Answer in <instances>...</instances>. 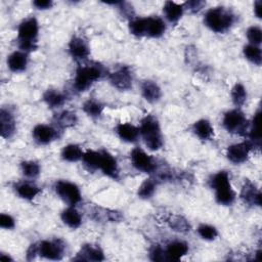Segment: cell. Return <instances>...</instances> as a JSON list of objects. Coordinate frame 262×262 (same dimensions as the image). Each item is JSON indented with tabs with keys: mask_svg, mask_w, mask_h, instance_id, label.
<instances>
[{
	"mask_svg": "<svg viewBox=\"0 0 262 262\" xmlns=\"http://www.w3.org/2000/svg\"><path fill=\"white\" fill-rule=\"evenodd\" d=\"M130 159L132 166L138 171L144 173H151L156 169V162L154 161V159L140 147H135L132 149Z\"/></svg>",
	"mask_w": 262,
	"mask_h": 262,
	"instance_id": "cell-7",
	"label": "cell"
},
{
	"mask_svg": "<svg viewBox=\"0 0 262 262\" xmlns=\"http://www.w3.org/2000/svg\"><path fill=\"white\" fill-rule=\"evenodd\" d=\"M210 183H211V187L215 191L231 187L230 181H229V175L226 171H219L216 174H214L210 180Z\"/></svg>",
	"mask_w": 262,
	"mask_h": 262,
	"instance_id": "cell-26",
	"label": "cell"
},
{
	"mask_svg": "<svg viewBox=\"0 0 262 262\" xmlns=\"http://www.w3.org/2000/svg\"><path fill=\"white\" fill-rule=\"evenodd\" d=\"M234 199H235V192L231 187L215 191V200L220 205L229 206L234 202Z\"/></svg>",
	"mask_w": 262,
	"mask_h": 262,
	"instance_id": "cell-32",
	"label": "cell"
},
{
	"mask_svg": "<svg viewBox=\"0 0 262 262\" xmlns=\"http://www.w3.org/2000/svg\"><path fill=\"white\" fill-rule=\"evenodd\" d=\"M36 254H39V246H37L36 244H33L30 246V248L27 251V259L28 260L34 259Z\"/></svg>",
	"mask_w": 262,
	"mask_h": 262,
	"instance_id": "cell-46",
	"label": "cell"
},
{
	"mask_svg": "<svg viewBox=\"0 0 262 262\" xmlns=\"http://www.w3.org/2000/svg\"><path fill=\"white\" fill-rule=\"evenodd\" d=\"M253 146L249 141L232 144L227 148V159L233 164H242L248 160L249 154Z\"/></svg>",
	"mask_w": 262,
	"mask_h": 262,
	"instance_id": "cell-9",
	"label": "cell"
},
{
	"mask_svg": "<svg viewBox=\"0 0 262 262\" xmlns=\"http://www.w3.org/2000/svg\"><path fill=\"white\" fill-rule=\"evenodd\" d=\"M23 174L28 178H35L40 173V166L33 161H24L20 164Z\"/></svg>",
	"mask_w": 262,
	"mask_h": 262,
	"instance_id": "cell-37",
	"label": "cell"
},
{
	"mask_svg": "<svg viewBox=\"0 0 262 262\" xmlns=\"http://www.w3.org/2000/svg\"><path fill=\"white\" fill-rule=\"evenodd\" d=\"M69 51L75 59L79 60L87 58L90 53V49L87 42L78 36H75L71 39L69 43Z\"/></svg>",
	"mask_w": 262,
	"mask_h": 262,
	"instance_id": "cell-13",
	"label": "cell"
},
{
	"mask_svg": "<svg viewBox=\"0 0 262 262\" xmlns=\"http://www.w3.org/2000/svg\"><path fill=\"white\" fill-rule=\"evenodd\" d=\"M222 124L228 132L235 134H244L248 128L247 118L238 108L226 112L224 114Z\"/></svg>",
	"mask_w": 262,
	"mask_h": 262,
	"instance_id": "cell-5",
	"label": "cell"
},
{
	"mask_svg": "<svg viewBox=\"0 0 262 262\" xmlns=\"http://www.w3.org/2000/svg\"><path fill=\"white\" fill-rule=\"evenodd\" d=\"M184 4L186 5L187 9L190 10L191 12H198V11H200L203 8V6L205 5V2L204 1H195L194 0V1H188V2H186Z\"/></svg>",
	"mask_w": 262,
	"mask_h": 262,
	"instance_id": "cell-44",
	"label": "cell"
},
{
	"mask_svg": "<svg viewBox=\"0 0 262 262\" xmlns=\"http://www.w3.org/2000/svg\"><path fill=\"white\" fill-rule=\"evenodd\" d=\"M108 79L111 84L120 90H127L132 86V76L127 67H122L110 74Z\"/></svg>",
	"mask_w": 262,
	"mask_h": 262,
	"instance_id": "cell-10",
	"label": "cell"
},
{
	"mask_svg": "<svg viewBox=\"0 0 262 262\" xmlns=\"http://www.w3.org/2000/svg\"><path fill=\"white\" fill-rule=\"evenodd\" d=\"M15 225V222H14V219L9 215V214H5V213H2L0 215V226L2 228H5V229H11L13 228Z\"/></svg>",
	"mask_w": 262,
	"mask_h": 262,
	"instance_id": "cell-43",
	"label": "cell"
},
{
	"mask_svg": "<svg viewBox=\"0 0 262 262\" xmlns=\"http://www.w3.org/2000/svg\"><path fill=\"white\" fill-rule=\"evenodd\" d=\"M129 31L136 37L145 36L146 32V17L133 18L129 23Z\"/></svg>",
	"mask_w": 262,
	"mask_h": 262,
	"instance_id": "cell-31",
	"label": "cell"
},
{
	"mask_svg": "<svg viewBox=\"0 0 262 262\" xmlns=\"http://www.w3.org/2000/svg\"><path fill=\"white\" fill-rule=\"evenodd\" d=\"M61 220L71 228H78L82 223L80 213L73 206H70L62 211Z\"/></svg>",
	"mask_w": 262,
	"mask_h": 262,
	"instance_id": "cell-24",
	"label": "cell"
},
{
	"mask_svg": "<svg viewBox=\"0 0 262 262\" xmlns=\"http://www.w3.org/2000/svg\"><path fill=\"white\" fill-rule=\"evenodd\" d=\"M170 227L175 230V231H179V232H186L189 230L190 225L188 223L187 220H185L183 217L181 216H173L170 221H169Z\"/></svg>",
	"mask_w": 262,
	"mask_h": 262,
	"instance_id": "cell-39",
	"label": "cell"
},
{
	"mask_svg": "<svg viewBox=\"0 0 262 262\" xmlns=\"http://www.w3.org/2000/svg\"><path fill=\"white\" fill-rule=\"evenodd\" d=\"M246 34H247V38H248L250 44L259 46V44L262 41V31L259 27H257V26L250 27L247 30Z\"/></svg>",
	"mask_w": 262,
	"mask_h": 262,
	"instance_id": "cell-41",
	"label": "cell"
},
{
	"mask_svg": "<svg viewBox=\"0 0 262 262\" xmlns=\"http://www.w3.org/2000/svg\"><path fill=\"white\" fill-rule=\"evenodd\" d=\"M39 25L35 17L26 18L20 23L17 30V41L20 51L26 53L37 48V36Z\"/></svg>",
	"mask_w": 262,
	"mask_h": 262,
	"instance_id": "cell-2",
	"label": "cell"
},
{
	"mask_svg": "<svg viewBox=\"0 0 262 262\" xmlns=\"http://www.w3.org/2000/svg\"><path fill=\"white\" fill-rule=\"evenodd\" d=\"M64 252V245L60 239L42 241L39 244V254L49 260L61 259Z\"/></svg>",
	"mask_w": 262,
	"mask_h": 262,
	"instance_id": "cell-8",
	"label": "cell"
},
{
	"mask_svg": "<svg viewBox=\"0 0 262 262\" xmlns=\"http://www.w3.org/2000/svg\"><path fill=\"white\" fill-rule=\"evenodd\" d=\"M7 66L10 71L18 73L26 70L28 66V53L24 51H14L7 57Z\"/></svg>",
	"mask_w": 262,
	"mask_h": 262,
	"instance_id": "cell-17",
	"label": "cell"
},
{
	"mask_svg": "<svg viewBox=\"0 0 262 262\" xmlns=\"http://www.w3.org/2000/svg\"><path fill=\"white\" fill-rule=\"evenodd\" d=\"M188 252V245L182 241L171 242L165 249L166 260L178 261Z\"/></svg>",
	"mask_w": 262,
	"mask_h": 262,
	"instance_id": "cell-14",
	"label": "cell"
},
{
	"mask_svg": "<svg viewBox=\"0 0 262 262\" xmlns=\"http://www.w3.org/2000/svg\"><path fill=\"white\" fill-rule=\"evenodd\" d=\"M101 76H102V70L98 64L81 66L76 71L74 87L79 92L85 91Z\"/></svg>",
	"mask_w": 262,
	"mask_h": 262,
	"instance_id": "cell-4",
	"label": "cell"
},
{
	"mask_svg": "<svg viewBox=\"0 0 262 262\" xmlns=\"http://www.w3.org/2000/svg\"><path fill=\"white\" fill-rule=\"evenodd\" d=\"M0 125H1V136L9 138L15 131V121L12 114L4 108L0 112Z\"/></svg>",
	"mask_w": 262,
	"mask_h": 262,
	"instance_id": "cell-21",
	"label": "cell"
},
{
	"mask_svg": "<svg viewBox=\"0 0 262 262\" xmlns=\"http://www.w3.org/2000/svg\"><path fill=\"white\" fill-rule=\"evenodd\" d=\"M150 259L154 261H164L166 260V254H165V250L162 249L160 246H155L151 250H150Z\"/></svg>",
	"mask_w": 262,
	"mask_h": 262,
	"instance_id": "cell-42",
	"label": "cell"
},
{
	"mask_svg": "<svg viewBox=\"0 0 262 262\" xmlns=\"http://www.w3.org/2000/svg\"><path fill=\"white\" fill-rule=\"evenodd\" d=\"M205 25L215 33L226 32L234 21L233 13L225 7H214L207 11Z\"/></svg>",
	"mask_w": 262,
	"mask_h": 262,
	"instance_id": "cell-3",
	"label": "cell"
},
{
	"mask_svg": "<svg viewBox=\"0 0 262 262\" xmlns=\"http://www.w3.org/2000/svg\"><path fill=\"white\" fill-rule=\"evenodd\" d=\"M139 134L141 135L146 147L150 150H158L163 145V136L160 124L151 115L144 117L140 122Z\"/></svg>",
	"mask_w": 262,
	"mask_h": 262,
	"instance_id": "cell-1",
	"label": "cell"
},
{
	"mask_svg": "<svg viewBox=\"0 0 262 262\" xmlns=\"http://www.w3.org/2000/svg\"><path fill=\"white\" fill-rule=\"evenodd\" d=\"M259 118H260V112L258 111V112L254 115V117H253L251 130H250V132H249V136H250L249 142L251 143V145H252L253 147H259V146H260Z\"/></svg>",
	"mask_w": 262,
	"mask_h": 262,
	"instance_id": "cell-30",
	"label": "cell"
},
{
	"mask_svg": "<svg viewBox=\"0 0 262 262\" xmlns=\"http://www.w3.org/2000/svg\"><path fill=\"white\" fill-rule=\"evenodd\" d=\"M104 259V255L102 250L98 246L93 245H84L77 257L74 260H86V261H102Z\"/></svg>",
	"mask_w": 262,
	"mask_h": 262,
	"instance_id": "cell-16",
	"label": "cell"
},
{
	"mask_svg": "<svg viewBox=\"0 0 262 262\" xmlns=\"http://www.w3.org/2000/svg\"><path fill=\"white\" fill-rule=\"evenodd\" d=\"M198 233L203 239H206V241H213L218 235L217 229L214 226L209 224H201L198 227Z\"/></svg>",
	"mask_w": 262,
	"mask_h": 262,
	"instance_id": "cell-40",
	"label": "cell"
},
{
	"mask_svg": "<svg viewBox=\"0 0 262 262\" xmlns=\"http://www.w3.org/2000/svg\"><path fill=\"white\" fill-rule=\"evenodd\" d=\"M15 190H16V193L21 199H25L28 201L33 200L41 191V189L37 185H35L34 183H31V182L18 183L15 187Z\"/></svg>",
	"mask_w": 262,
	"mask_h": 262,
	"instance_id": "cell-25",
	"label": "cell"
},
{
	"mask_svg": "<svg viewBox=\"0 0 262 262\" xmlns=\"http://www.w3.org/2000/svg\"><path fill=\"white\" fill-rule=\"evenodd\" d=\"M116 132L126 142H135L139 136V129L130 123H120L116 127Z\"/></svg>",
	"mask_w": 262,
	"mask_h": 262,
	"instance_id": "cell-18",
	"label": "cell"
},
{
	"mask_svg": "<svg viewBox=\"0 0 262 262\" xmlns=\"http://www.w3.org/2000/svg\"><path fill=\"white\" fill-rule=\"evenodd\" d=\"M103 105L94 99H89L83 104V111L90 117H98L101 115Z\"/></svg>",
	"mask_w": 262,
	"mask_h": 262,
	"instance_id": "cell-38",
	"label": "cell"
},
{
	"mask_svg": "<svg viewBox=\"0 0 262 262\" xmlns=\"http://www.w3.org/2000/svg\"><path fill=\"white\" fill-rule=\"evenodd\" d=\"M83 150L77 144H68L61 150V158L67 162H77L82 160Z\"/></svg>",
	"mask_w": 262,
	"mask_h": 262,
	"instance_id": "cell-28",
	"label": "cell"
},
{
	"mask_svg": "<svg viewBox=\"0 0 262 262\" xmlns=\"http://www.w3.org/2000/svg\"><path fill=\"white\" fill-rule=\"evenodd\" d=\"M43 99L49 107L54 108L63 104V102L66 101V96L55 89H48L44 93Z\"/></svg>",
	"mask_w": 262,
	"mask_h": 262,
	"instance_id": "cell-27",
	"label": "cell"
},
{
	"mask_svg": "<svg viewBox=\"0 0 262 262\" xmlns=\"http://www.w3.org/2000/svg\"><path fill=\"white\" fill-rule=\"evenodd\" d=\"M241 199L249 205H255L258 207L261 205V192L249 180H247L243 185L241 191Z\"/></svg>",
	"mask_w": 262,
	"mask_h": 262,
	"instance_id": "cell-15",
	"label": "cell"
},
{
	"mask_svg": "<svg viewBox=\"0 0 262 262\" xmlns=\"http://www.w3.org/2000/svg\"><path fill=\"white\" fill-rule=\"evenodd\" d=\"M192 130L194 134L202 140H209L212 138L214 134V130L211 123L205 119H201L194 122L192 126Z\"/></svg>",
	"mask_w": 262,
	"mask_h": 262,
	"instance_id": "cell-22",
	"label": "cell"
},
{
	"mask_svg": "<svg viewBox=\"0 0 262 262\" xmlns=\"http://www.w3.org/2000/svg\"><path fill=\"white\" fill-rule=\"evenodd\" d=\"M57 136V131L46 124H39L33 129V138L39 144H48Z\"/></svg>",
	"mask_w": 262,
	"mask_h": 262,
	"instance_id": "cell-12",
	"label": "cell"
},
{
	"mask_svg": "<svg viewBox=\"0 0 262 262\" xmlns=\"http://www.w3.org/2000/svg\"><path fill=\"white\" fill-rule=\"evenodd\" d=\"M244 56L251 61L252 63L256 66H260L262 61V52L259 46L253 45V44H248L244 47L243 49Z\"/></svg>",
	"mask_w": 262,
	"mask_h": 262,
	"instance_id": "cell-29",
	"label": "cell"
},
{
	"mask_svg": "<svg viewBox=\"0 0 262 262\" xmlns=\"http://www.w3.org/2000/svg\"><path fill=\"white\" fill-rule=\"evenodd\" d=\"M77 116L75 113L70 111L61 112L56 118V124L61 128L72 127L77 123Z\"/></svg>",
	"mask_w": 262,
	"mask_h": 262,
	"instance_id": "cell-34",
	"label": "cell"
},
{
	"mask_svg": "<svg viewBox=\"0 0 262 262\" xmlns=\"http://www.w3.org/2000/svg\"><path fill=\"white\" fill-rule=\"evenodd\" d=\"M0 259H1V260H7V261H8V260H12L9 256H4V254H1V255H0Z\"/></svg>",
	"mask_w": 262,
	"mask_h": 262,
	"instance_id": "cell-48",
	"label": "cell"
},
{
	"mask_svg": "<svg viewBox=\"0 0 262 262\" xmlns=\"http://www.w3.org/2000/svg\"><path fill=\"white\" fill-rule=\"evenodd\" d=\"M98 169L102 173L113 179H118L119 177V168L116 159L106 150H100V159L98 164Z\"/></svg>",
	"mask_w": 262,
	"mask_h": 262,
	"instance_id": "cell-11",
	"label": "cell"
},
{
	"mask_svg": "<svg viewBox=\"0 0 262 262\" xmlns=\"http://www.w3.org/2000/svg\"><path fill=\"white\" fill-rule=\"evenodd\" d=\"M157 187V181L152 178L145 179L138 188V196L141 199H149Z\"/></svg>",
	"mask_w": 262,
	"mask_h": 262,
	"instance_id": "cell-33",
	"label": "cell"
},
{
	"mask_svg": "<svg viewBox=\"0 0 262 262\" xmlns=\"http://www.w3.org/2000/svg\"><path fill=\"white\" fill-rule=\"evenodd\" d=\"M231 98L236 106H242L247 99V90L241 83H236L231 90Z\"/></svg>",
	"mask_w": 262,
	"mask_h": 262,
	"instance_id": "cell-36",
	"label": "cell"
},
{
	"mask_svg": "<svg viewBox=\"0 0 262 262\" xmlns=\"http://www.w3.org/2000/svg\"><path fill=\"white\" fill-rule=\"evenodd\" d=\"M100 159V150H92L88 149L83 154L82 161L90 169H98Z\"/></svg>",
	"mask_w": 262,
	"mask_h": 262,
	"instance_id": "cell-35",
	"label": "cell"
},
{
	"mask_svg": "<svg viewBox=\"0 0 262 262\" xmlns=\"http://www.w3.org/2000/svg\"><path fill=\"white\" fill-rule=\"evenodd\" d=\"M183 5L173 2V1H167L164 4L163 12L165 14V17L171 21L175 23L177 21L183 14Z\"/></svg>",
	"mask_w": 262,
	"mask_h": 262,
	"instance_id": "cell-23",
	"label": "cell"
},
{
	"mask_svg": "<svg viewBox=\"0 0 262 262\" xmlns=\"http://www.w3.org/2000/svg\"><path fill=\"white\" fill-rule=\"evenodd\" d=\"M54 189L56 194L69 206L77 205L81 202V192L79 187L68 180H59L55 183Z\"/></svg>",
	"mask_w": 262,
	"mask_h": 262,
	"instance_id": "cell-6",
	"label": "cell"
},
{
	"mask_svg": "<svg viewBox=\"0 0 262 262\" xmlns=\"http://www.w3.org/2000/svg\"><path fill=\"white\" fill-rule=\"evenodd\" d=\"M33 5L37 8V9H48L51 8V6L53 5V2L51 0H36L33 2Z\"/></svg>",
	"mask_w": 262,
	"mask_h": 262,
	"instance_id": "cell-45",
	"label": "cell"
},
{
	"mask_svg": "<svg viewBox=\"0 0 262 262\" xmlns=\"http://www.w3.org/2000/svg\"><path fill=\"white\" fill-rule=\"evenodd\" d=\"M141 93L145 100L148 102H157L162 96V91L160 86L150 80H146L141 84Z\"/></svg>",
	"mask_w": 262,
	"mask_h": 262,
	"instance_id": "cell-20",
	"label": "cell"
},
{
	"mask_svg": "<svg viewBox=\"0 0 262 262\" xmlns=\"http://www.w3.org/2000/svg\"><path fill=\"white\" fill-rule=\"evenodd\" d=\"M254 13L258 18L261 17V1L260 0L254 3Z\"/></svg>",
	"mask_w": 262,
	"mask_h": 262,
	"instance_id": "cell-47",
	"label": "cell"
},
{
	"mask_svg": "<svg viewBox=\"0 0 262 262\" xmlns=\"http://www.w3.org/2000/svg\"><path fill=\"white\" fill-rule=\"evenodd\" d=\"M166 30V25L164 20L159 16L146 17V32L145 36L151 38L161 37Z\"/></svg>",
	"mask_w": 262,
	"mask_h": 262,
	"instance_id": "cell-19",
	"label": "cell"
}]
</instances>
